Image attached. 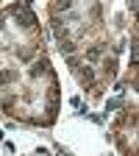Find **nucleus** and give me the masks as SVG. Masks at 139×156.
Returning a JSON list of instances; mask_svg holds the SVG:
<instances>
[{"label":"nucleus","instance_id":"obj_1","mask_svg":"<svg viewBox=\"0 0 139 156\" xmlns=\"http://www.w3.org/2000/svg\"><path fill=\"white\" fill-rule=\"evenodd\" d=\"M31 73H33V75H39V73H47V62H45V58H42V62H36Z\"/></svg>","mask_w":139,"mask_h":156},{"label":"nucleus","instance_id":"obj_2","mask_svg":"<svg viewBox=\"0 0 139 156\" xmlns=\"http://www.w3.org/2000/svg\"><path fill=\"white\" fill-rule=\"evenodd\" d=\"M14 73H0V84H9V81H14Z\"/></svg>","mask_w":139,"mask_h":156},{"label":"nucleus","instance_id":"obj_3","mask_svg":"<svg viewBox=\"0 0 139 156\" xmlns=\"http://www.w3.org/2000/svg\"><path fill=\"white\" fill-rule=\"evenodd\" d=\"M81 84H92V73H89V70L81 73Z\"/></svg>","mask_w":139,"mask_h":156},{"label":"nucleus","instance_id":"obj_4","mask_svg":"<svg viewBox=\"0 0 139 156\" xmlns=\"http://www.w3.org/2000/svg\"><path fill=\"white\" fill-rule=\"evenodd\" d=\"M72 50H75L72 42H64V45H61V53H72Z\"/></svg>","mask_w":139,"mask_h":156}]
</instances>
